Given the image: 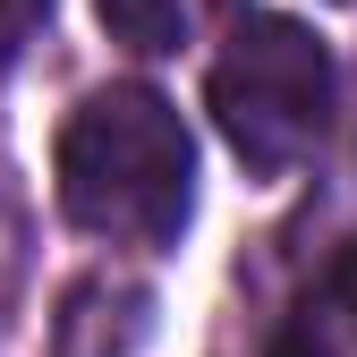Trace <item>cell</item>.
<instances>
[{"mask_svg":"<svg viewBox=\"0 0 357 357\" xmlns=\"http://www.w3.org/2000/svg\"><path fill=\"white\" fill-rule=\"evenodd\" d=\"M52 188L85 238L162 255L196 221V137L153 85H94L52 145Z\"/></svg>","mask_w":357,"mask_h":357,"instance_id":"cell-1","label":"cell"},{"mask_svg":"<svg viewBox=\"0 0 357 357\" xmlns=\"http://www.w3.org/2000/svg\"><path fill=\"white\" fill-rule=\"evenodd\" d=\"M204 111L221 128V145L255 178H289L324 145V128L340 111L332 43L289 9H247L230 26V43H221L213 77H204Z\"/></svg>","mask_w":357,"mask_h":357,"instance_id":"cell-2","label":"cell"},{"mask_svg":"<svg viewBox=\"0 0 357 357\" xmlns=\"http://www.w3.org/2000/svg\"><path fill=\"white\" fill-rule=\"evenodd\" d=\"M264 357H357V238L298 289Z\"/></svg>","mask_w":357,"mask_h":357,"instance_id":"cell-3","label":"cell"},{"mask_svg":"<svg viewBox=\"0 0 357 357\" xmlns=\"http://www.w3.org/2000/svg\"><path fill=\"white\" fill-rule=\"evenodd\" d=\"M102 26L119 52H137V60H178L188 43L213 34V17L230 9V0H94Z\"/></svg>","mask_w":357,"mask_h":357,"instance_id":"cell-4","label":"cell"},{"mask_svg":"<svg viewBox=\"0 0 357 357\" xmlns=\"http://www.w3.org/2000/svg\"><path fill=\"white\" fill-rule=\"evenodd\" d=\"M43 17H52V0H0V77L26 60V43L43 34Z\"/></svg>","mask_w":357,"mask_h":357,"instance_id":"cell-5","label":"cell"}]
</instances>
